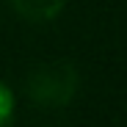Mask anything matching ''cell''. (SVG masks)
Segmentation results:
<instances>
[{
    "label": "cell",
    "instance_id": "obj_3",
    "mask_svg": "<svg viewBox=\"0 0 127 127\" xmlns=\"http://www.w3.org/2000/svg\"><path fill=\"white\" fill-rule=\"evenodd\" d=\"M11 111H14V102H11V94L8 89L0 83V127H6L8 119H11Z\"/></svg>",
    "mask_w": 127,
    "mask_h": 127
},
{
    "label": "cell",
    "instance_id": "obj_2",
    "mask_svg": "<svg viewBox=\"0 0 127 127\" xmlns=\"http://www.w3.org/2000/svg\"><path fill=\"white\" fill-rule=\"evenodd\" d=\"M11 6L31 22H47L64 8V0H11Z\"/></svg>",
    "mask_w": 127,
    "mask_h": 127
},
{
    "label": "cell",
    "instance_id": "obj_1",
    "mask_svg": "<svg viewBox=\"0 0 127 127\" xmlns=\"http://www.w3.org/2000/svg\"><path fill=\"white\" fill-rule=\"evenodd\" d=\"M77 91V72L64 61L44 64L28 77V97L44 108H61Z\"/></svg>",
    "mask_w": 127,
    "mask_h": 127
}]
</instances>
